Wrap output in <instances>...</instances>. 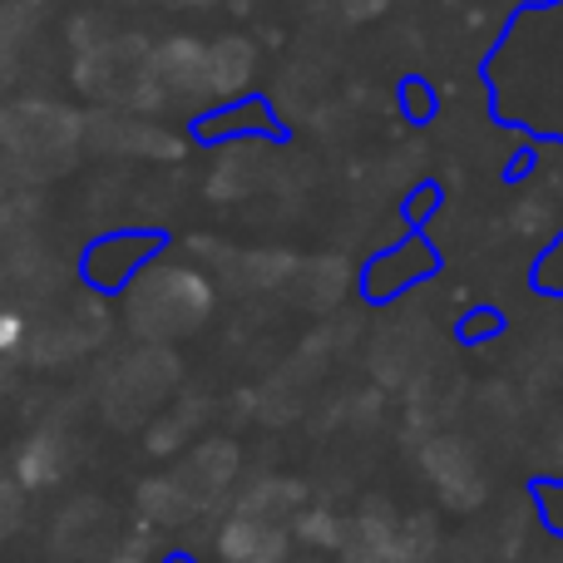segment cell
<instances>
[{"mask_svg":"<svg viewBox=\"0 0 563 563\" xmlns=\"http://www.w3.org/2000/svg\"><path fill=\"white\" fill-rule=\"evenodd\" d=\"M20 341H25L20 311H0V351H20Z\"/></svg>","mask_w":563,"mask_h":563,"instance_id":"6da1fadb","label":"cell"},{"mask_svg":"<svg viewBox=\"0 0 563 563\" xmlns=\"http://www.w3.org/2000/svg\"><path fill=\"white\" fill-rule=\"evenodd\" d=\"M109 563H144V559H134V554H124V559H109Z\"/></svg>","mask_w":563,"mask_h":563,"instance_id":"7a4b0ae2","label":"cell"}]
</instances>
